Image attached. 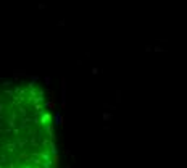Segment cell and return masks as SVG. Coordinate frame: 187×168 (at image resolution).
<instances>
[{
  "mask_svg": "<svg viewBox=\"0 0 187 168\" xmlns=\"http://www.w3.org/2000/svg\"><path fill=\"white\" fill-rule=\"evenodd\" d=\"M52 110L36 84H0V168H58Z\"/></svg>",
  "mask_w": 187,
  "mask_h": 168,
  "instance_id": "obj_1",
  "label": "cell"
}]
</instances>
